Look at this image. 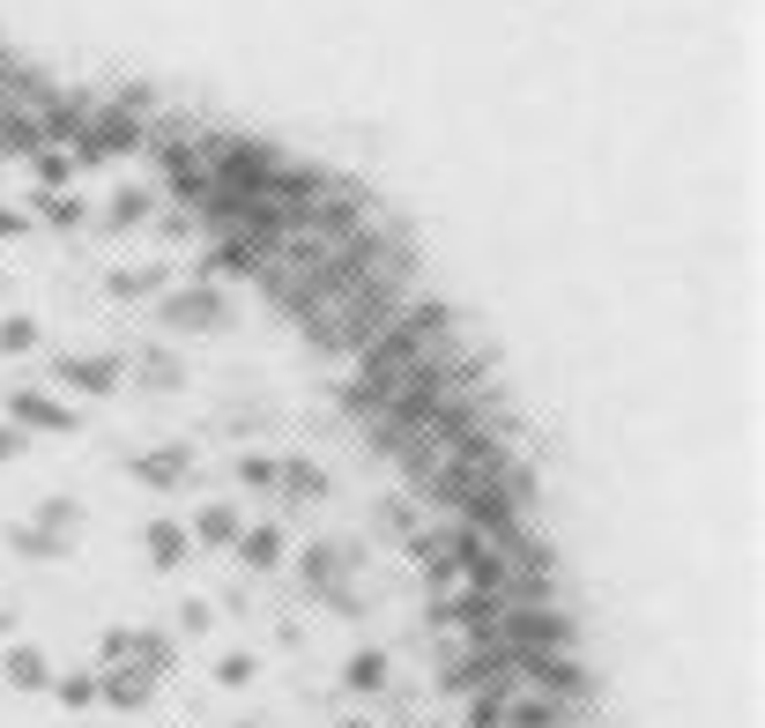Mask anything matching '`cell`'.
Here are the masks:
<instances>
[{"instance_id": "19", "label": "cell", "mask_w": 765, "mask_h": 728, "mask_svg": "<svg viewBox=\"0 0 765 728\" xmlns=\"http://www.w3.org/2000/svg\"><path fill=\"white\" fill-rule=\"evenodd\" d=\"M8 453H16V431H0V461H8Z\"/></svg>"}, {"instance_id": "9", "label": "cell", "mask_w": 765, "mask_h": 728, "mask_svg": "<svg viewBox=\"0 0 765 728\" xmlns=\"http://www.w3.org/2000/svg\"><path fill=\"white\" fill-rule=\"evenodd\" d=\"M275 483H283L290 499H320V491H327V476H320V469H305V461H290V469H283Z\"/></svg>"}, {"instance_id": "3", "label": "cell", "mask_w": 765, "mask_h": 728, "mask_svg": "<svg viewBox=\"0 0 765 728\" xmlns=\"http://www.w3.org/2000/svg\"><path fill=\"white\" fill-rule=\"evenodd\" d=\"M8 409H16L23 424H45V431H74V417H68V409H60V402H45V394H30V387H23V394H8Z\"/></svg>"}, {"instance_id": "1", "label": "cell", "mask_w": 765, "mask_h": 728, "mask_svg": "<svg viewBox=\"0 0 765 728\" xmlns=\"http://www.w3.org/2000/svg\"><path fill=\"white\" fill-rule=\"evenodd\" d=\"M156 320L172 327V335H216V327L231 320V305H223V290L194 283V290H172V298L156 305Z\"/></svg>"}, {"instance_id": "13", "label": "cell", "mask_w": 765, "mask_h": 728, "mask_svg": "<svg viewBox=\"0 0 765 728\" xmlns=\"http://www.w3.org/2000/svg\"><path fill=\"white\" fill-rule=\"evenodd\" d=\"M104 699H120V706H142V699H149V684L134 677V669H126V677H112V684H104Z\"/></svg>"}, {"instance_id": "16", "label": "cell", "mask_w": 765, "mask_h": 728, "mask_svg": "<svg viewBox=\"0 0 765 728\" xmlns=\"http://www.w3.org/2000/svg\"><path fill=\"white\" fill-rule=\"evenodd\" d=\"M149 216V194H120V208H112V224H142Z\"/></svg>"}, {"instance_id": "15", "label": "cell", "mask_w": 765, "mask_h": 728, "mask_svg": "<svg viewBox=\"0 0 765 728\" xmlns=\"http://www.w3.org/2000/svg\"><path fill=\"white\" fill-rule=\"evenodd\" d=\"M142 365H149V372H156V387H172V379H178V357H172V350H149Z\"/></svg>"}, {"instance_id": "2", "label": "cell", "mask_w": 765, "mask_h": 728, "mask_svg": "<svg viewBox=\"0 0 765 728\" xmlns=\"http://www.w3.org/2000/svg\"><path fill=\"white\" fill-rule=\"evenodd\" d=\"M52 379H68L82 394H112V379H120V357H60Z\"/></svg>"}, {"instance_id": "7", "label": "cell", "mask_w": 765, "mask_h": 728, "mask_svg": "<svg viewBox=\"0 0 765 728\" xmlns=\"http://www.w3.org/2000/svg\"><path fill=\"white\" fill-rule=\"evenodd\" d=\"M149 551H156V565H178L194 543H186V527H178V521H149Z\"/></svg>"}, {"instance_id": "5", "label": "cell", "mask_w": 765, "mask_h": 728, "mask_svg": "<svg viewBox=\"0 0 765 728\" xmlns=\"http://www.w3.org/2000/svg\"><path fill=\"white\" fill-rule=\"evenodd\" d=\"M238 557H246V565H261V573H268L275 557H283V527H275V521L246 527V535H238Z\"/></svg>"}, {"instance_id": "18", "label": "cell", "mask_w": 765, "mask_h": 728, "mask_svg": "<svg viewBox=\"0 0 765 728\" xmlns=\"http://www.w3.org/2000/svg\"><path fill=\"white\" fill-rule=\"evenodd\" d=\"M60 699H68V706H90V699H98V684H90V677H68V684H60Z\"/></svg>"}, {"instance_id": "10", "label": "cell", "mask_w": 765, "mask_h": 728, "mask_svg": "<svg viewBox=\"0 0 765 728\" xmlns=\"http://www.w3.org/2000/svg\"><path fill=\"white\" fill-rule=\"evenodd\" d=\"M156 283H164V268H120V276H112V290H120V298H149Z\"/></svg>"}, {"instance_id": "14", "label": "cell", "mask_w": 765, "mask_h": 728, "mask_svg": "<svg viewBox=\"0 0 765 728\" xmlns=\"http://www.w3.org/2000/svg\"><path fill=\"white\" fill-rule=\"evenodd\" d=\"M38 342V327L30 320H0V350H30Z\"/></svg>"}, {"instance_id": "4", "label": "cell", "mask_w": 765, "mask_h": 728, "mask_svg": "<svg viewBox=\"0 0 765 728\" xmlns=\"http://www.w3.org/2000/svg\"><path fill=\"white\" fill-rule=\"evenodd\" d=\"M186 461H194L186 447H156V453L134 461V476H142V483H178V476H186Z\"/></svg>"}, {"instance_id": "12", "label": "cell", "mask_w": 765, "mask_h": 728, "mask_svg": "<svg viewBox=\"0 0 765 728\" xmlns=\"http://www.w3.org/2000/svg\"><path fill=\"white\" fill-rule=\"evenodd\" d=\"M275 476H283V469H275L268 453H246V461H238V483H253V491H275Z\"/></svg>"}, {"instance_id": "6", "label": "cell", "mask_w": 765, "mask_h": 728, "mask_svg": "<svg viewBox=\"0 0 765 728\" xmlns=\"http://www.w3.org/2000/svg\"><path fill=\"white\" fill-rule=\"evenodd\" d=\"M201 543H238L246 527H238V505H201V521H194Z\"/></svg>"}, {"instance_id": "11", "label": "cell", "mask_w": 765, "mask_h": 728, "mask_svg": "<svg viewBox=\"0 0 765 728\" xmlns=\"http://www.w3.org/2000/svg\"><path fill=\"white\" fill-rule=\"evenodd\" d=\"M8 677H16V684H30V691H38V684H45V654H38V647L8 654Z\"/></svg>"}, {"instance_id": "8", "label": "cell", "mask_w": 765, "mask_h": 728, "mask_svg": "<svg viewBox=\"0 0 765 728\" xmlns=\"http://www.w3.org/2000/svg\"><path fill=\"white\" fill-rule=\"evenodd\" d=\"M343 684H349V691H379V684H387V654H379V647H371V654H349Z\"/></svg>"}, {"instance_id": "17", "label": "cell", "mask_w": 765, "mask_h": 728, "mask_svg": "<svg viewBox=\"0 0 765 728\" xmlns=\"http://www.w3.org/2000/svg\"><path fill=\"white\" fill-rule=\"evenodd\" d=\"M216 677H223V684H246V677H253V654H223Z\"/></svg>"}]
</instances>
